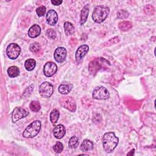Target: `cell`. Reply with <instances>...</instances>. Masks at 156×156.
I'll return each mask as SVG.
<instances>
[{"label": "cell", "mask_w": 156, "mask_h": 156, "mask_svg": "<svg viewBox=\"0 0 156 156\" xmlns=\"http://www.w3.org/2000/svg\"><path fill=\"white\" fill-rule=\"evenodd\" d=\"M119 139L113 132H107L102 136L103 147L106 152H112L118 144Z\"/></svg>", "instance_id": "1"}, {"label": "cell", "mask_w": 156, "mask_h": 156, "mask_svg": "<svg viewBox=\"0 0 156 156\" xmlns=\"http://www.w3.org/2000/svg\"><path fill=\"white\" fill-rule=\"evenodd\" d=\"M109 8L106 6H97L94 8L93 12L92 19L95 23H101L106 19L109 13Z\"/></svg>", "instance_id": "2"}, {"label": "cell", "mask_w": 156, "mask_h": 156, "mask_svg": "<svg viewBox=\"0 0 156 156\" xmlns=\"http://www.w3.org/2000/svg\"><path fill=\"white\" fill-rule=\"evenodd\" d=\"M41 129V122L39 120H35L30 123L24 130L23 136L25 138H31L38 135Z\"/></svg>", "instance_id": "3"}, {"label": "cell", "mask_w": 156, "mask_h": 156, "mask_svg": "<svg viewBox=\"0 0 156 156\" xmlns=\"http://www.w3.org/2000/svg\"><path fill=\"white\" fill-rule=\"evenodd\" d=\"M54 91L53 85L48 82H44L39 87V93L43 98H48L51 96Z\"/></svg>", "instance_id": "4"}, {"label": "cell", "mask_w": 156, "mask_h": 156, "mask_svg": "<svg viewBox=\"0 0 156 156\" xmlns=\"http://www.w3.org/2000/svg\"><path fill=\"white\" fill-rule=\"evenodd\" d=\"M109 96L110 94L108 90L104 87H98L93 91L92 97L93 99L105 100L108 99Z\"/></svg>", "instance_id": "5"}, {"label": "cell", "mask_w": 156, "mask_h": 156, "mask_svg": "<svg viewBox=\"0 0 156 156\" xmlns=\"http://www.w3.org/2000/svg\"><path fill=\"white\" fill-rule=\"evenodd\" d=\"M21 52L20 47L16 43H12L8 45L6 49V54L8 57L10 59L14 60L18 58Z\"/></svg>", "instance_id": "6"}, {"label": "cell", "mask_w": 156, "mask_h": 156, "mask_svg": "<svg viewBox=\"0 0 156 156\" xmlns=\"http://www.w3.org/2000/svg\"><path fill=\"white\" fill-rule=\"evenodd\" d=\"M60 101L61 105L65 108L68 109L71 112H74L76 111V104L74 99H73L71 97H63L60 99Z\"/></svg>", "instance_id": "7"}, {"label": "cell", "mask_w": 156, "mask_h": 156, "mask_svg": "<svg viewBox=\"0 0 156 156\" xmlns=\"http://www.w3.org/2000/svg\"><path fill=\"white\" fill-rule=\"evenodd\" d=\"M29 115V112L24 108L17 107L15 108L12 114V119L13 122H15L21 118L27 116Z\"/></svg>", "instance_id": "8"}, {"label": "cell", "mask_w": 156, "mask_h": 156, "mask_svg": "<svg viewBox=\"0 0 156 156\" xmlns=\"http://www.w3.org/2000/svg\"><path fill=\"white\" fill-rule=\"evenodd\" d=\"M57 66L56 64L52 62H47L43 68L44 74L47 77L52 76L57 71Z\"/></svg>", "instance_id": "9"}, {"label": "cell", "mask_w": 156, "mask_h": 156, "mask_svg": "<svg viewBox=\"0 0 156 156\" xmlns=\"http://www.w3.org/2000/svg\"><path fill=\"white\" fill-rule=\"evenodd\" d=\"M66 50L65 48L58 47L57 48L54 54V57L56 62L58 63L63 62L66 58Z\"/></svg>", "instance_id": "10"}, {"label": "cell", "mask_w": 156, "mask_h": 156, "mask_svg": "<svg viewBox=\"0 0 156 156\" xmlns=\"http://www.w3.org/2000/svg\"><path fill=\"white\" fill-rule=\"evenodd\" d=\"M46 19L48 24L51 26L55 25L58 21V15L57 12L52 9L49 10L46 13Z\"/></svg>", "instance_id": "11"}, {"label": "cell", "mask_w": 156, "mask_h": 156, "mask_svg": "<svg viewBox=\"0 0 156 156\" xmlns=\"http://www.w3.org/2000/svg\"><path fill=\"white\" fill-rule=\"evenodd\" d=\"M89 47L87 44H82L80 46L76 52V60L77 62H80L83 57L87 54V53L88 52Z\"/></svg>", "instance_id": "12"}, {"label": "cell", "mask_w": 156, "mask_h": 156, "mask_svg": "<svg viewBox=\"0 0 156 156\" xmlns=\"http://www.w3.org/2000/svg\"><path fill=\"white\" fill-rule=\"evenodd\" d=\"M66 129L64 126L62 124H58L56 126L53 130V135L57 139L62 138L65 134Z\"/></svg>", "instance_id": "13"}, {"label": "cell", "mask_w": 156, "mask_h": 156, "mask_svg": "<svg viewBox=\"0 0 156 156\" xmlns=\"http://www.w3.org/2000/svg\"><path fill=\"white\" fill-rule=\"evenodd\" d=\"M40 33H41V28L38 24H34L28 30L29 36L32 38H36L38 36H39Z\"/></svg>", "instance_id": "14"}, {"label": "cell", "mask_w": 156, "mask_h": 156, "mask_svg": "<svg viewBox=\"0 0 156 156\" xmlns=\"http://www.w3.org/2000/svg\"><path fill=\"white\" fill-rule=\"evenodd\" d=\"M89 13V6L88 4L85 5L80 12V23L81 25H83L85 24V23L87 21L88 16Z\"/></svg>", "instance_id": "15"}, {"label": "cell", "mask_w": 156, "mask_h": 156, "mask_svg": "<svg viewBox=\"0 0 156 156\" xmlns=\"http://www.w3.org/2000/svg\"><path fill=\"white\" fill-rule=\"evenodd\" d=\"M93 143L91 141L89 140H87V139H85L84 140L80 146V149L82 151H83V152H87L88 151H90L91 149H93Z\"/></svg>", "instance_id": "16"}, {"label": "cell", "mask_w": 156, "mask_h": 156, "mask_svg": "<svg viewBox=\"0 0 156 156\" xmlns=\"http://www.w3.org/2000/svg\"><path fill=\"white\" fill-rule=\"evenodd\" d=\"M73 87V84H62L58 87V91L62 94H66L69 93Z\"/></svg>", "instance_id": "17"}, {"label": "cell", "mask_w": 156, "mask_h": 156, "mask_svg": "<svg viewBox=\"0 0 156 156\" xmlns=\"http://www.w3.org/2000/svg\"><path fill=\"white\" fill-rule=\"evenodd\" d=\"M7 74L10 77H17L20 74V69L17 66H12L7 69Z\"/></svg>", "instance_id": "18"}, {"label": "cell", "mask_w": 156, "mask_h": 156, "mask_svg": "<svg viewBox=\"0 0 156 156\" xmlns=\"http://www.w3.org/2000/svg\"><path fill=\"white\" fill-rule=\"evenodd\" d=\"M64 30L66 35H71L74 32V27L72 23L69 22H65L63 25Z\"/></svg>", "instance_id": "19"}, {"label": "cell", "mask_w": 156, "mask_h": 156, "mask_svg": "<svg viewBox=\"0 0 156 156\" xmlns=\"http://www.w3.org/2000/svg\"><path fill=\"white\" fill-rule=\"evenodd\" d=\"M118 27L122 31H127L132 27V24L128 21H122L118 24Z\"/></svg>", "instance_id": "20"}, {"label": "cell", "mask_w": 156, "mask_h": 156, "mask_svg": "<svg viewBox=\"0 0 156 156\" xmlns=\"http://www.w3.org/2000/svg\"><path fill=\"white\" fill-rule=\"evenodd\" d=\"M36 66V62L34 59L29 58L26 60L24 63V67L27 71H32Z\"/></svg>", "instance_id": "21"}, {"label": "cell", "mask_w": 156, "mask_h": 156, "mask_svg": "<svg viewBox=\"0 0 156 156\" xmlns=\"http://www.w3.org/2000/svg\"><path fill=\"white\" fill-rule=\"evenodd\" d=\"M59 112L57 109H54L50 113V121L54 124H55L59 118Z\"/></svg>", "instance_id": "22"}, {"label": "cell", "mask_w": 156, "mask_h": 156, "mask_svg": "<svg viewBox=\"0 0 156 156\" xmlns=\"http://www.w3.org/2000/svg\"><path fill=\"white\" fill-rule=\"evenodd\" d=\"M29 107L32 112H37L41 108V105L38 101H32L30 102V103L29 104Z\"/></svg>", "instance_id": "23"}, {"label": "cell", "mask_w": 156, "mask_h": 156, "mask_svg": "<svg viewBox=\"0 0 156 156\" xmlns=\"http://www.w3.org/2000/svg\"><path fill=\"white\" fill-rule=\"evenodd\" d=\"M79 144V140L78 138L76 136H72L68 142V146L71 149L76 148Z\"/></svg>", "instance_id": "24"}, {"label": "cell", "mask_w": 156, "mask_h": 156, "mask_svg": "<svg viewBox=\"0 0 156 156\" xmlns=\"http://www.w3.org/2000/svg\"><path fill=\"white\" fill-rule=\"evenodd\" d=\"M41 49V46L39 43L35 42L32 43L29 46V49L34 53H36L40 51Z\"/></svg>", "instance_id": "25"}, {"label": "cell", "mask_w": 156, "mask_h": 156, "mask_svg": "<svg viewBox=\"0 0 156 156\" xmlns=\"http://www.w3.org/2000/svg\"><path fill=\"white\" fill-rule=\"evenodd\" d=\"M53 149L56 153H60L63 149V146L60 141H57L55 144L53 146Z\"/></svg>", "instance_id": "26"}, {"label": "cell", "mask_w": 156, "mask_h": 156, "mask_svg": "<svg viewBox=\"0 0 156 156\" xmlns=\"http://www.w3.org/2000/svg\"><path fill=\"white\" fill-rule=\"evenodd\" d=\"M129 16V13L127 11L125 10H119L117 13V18L119 19H125L127 18Z\"/></svg>", "instance_id": "27"}, {"label": "cell", "mask_w": 156, "mask_h": 156, "mask_svg": "<svg viewBox=\"0 0 156 156\" xmlns=\"http://www.w3.org/2000/svg\"><path fill=\"white\" fill-rule=\"evenodd\" d=\"M119 41V38L118 37H115L112 38H110L109 40H108L107 41H106L105 43H104V46H111L112 44H114L118 42Z\"/></svg>", "instance_id": "28"}, {"label": "cell", "mask_w": 156, "mask_h": 156, "mask_svg": "<svg viewBox=\"0 0 156 156\" xmlns=\"http://www.w3.org/2000/svg\"><path fill=\"white\" fill-rule=\"evenodd\" d=\"M46 10V7L42 5V6H40V7H39L37 9L36 12H37L38 16H42L45 14Z\"/></svg>", "instance_id": "29"}, {"label": "cell", "mask_w": 156, "mask_h": 156, "mask_svg": "<svg viewBox=\"0 0 156 156\" xmlns=\"http://www.w3.org/2000/svg\"><path fill=\"white\" fill-rule=\"evenodd\" d=\"M46 34H47V36L51 38V39H55L57 37V35H56V32L52 29H49L47 30L46 31Z\"/></svg>", "instance_id": "30"}, {"label": "cell", "mask_w": 156, "mask_h": 156, "mask_svg": "<svg viewBox=\"0 0 156 156\" xmlns=\"http://www.w3.org/2000/svg\"><path fill=\"white\" fill-rule=\"evenodd\" d=\"M33 91V85H30L29 87H28L26 90L25 91H24V93H23V96H25V97H27V96H29L31 93Z\"/></svg>", "instance_id": "31"}, {"label": "cell", "mask_w": 156, "mask_h": 156, "mask_svg": "<svg viewBox=\"0 0 156 156\" xmlns=\"http://www.w3.org/2000/svg\"><path fill=\"white\" fill-rule=\"evenodd\" d=\"M152 7H152V5H148L146 6L145 8H144V12H145V13H147V14H152L151 11V8H152ZM151 10H152V9H151Z\"/></svg>", "instance_id": "32"}, {"label": "cell", "mask_w": 156, "mask_h": 156, "mask_svg": "<svg viewBox=\"0 0 156 156\" xmlns=\"http://www.w3.org/2000/svg\"><path fill=\"white\" fill-rule=\"evenodd\" d=\"M62 1H58V0H52L51 3L54 5H59L62 3Z\"/></svg>", "instance_id": "33"}, {"label": "cell", "mask_w": 156, "mask_h": 156, "mask_svg": "<svg viewBox=\"0 0 156 156\" xmlns=\"http://www.w3.org/2000/svg\"><path fill=\"white\" fill-rule=\"evenodd\" d=\"M134 149H132V151H130V152H129V153H128L127 154V155H130V154H132V155H133L134 154Z\"/></svg>", "instance_id": "34"}]
</instances>
